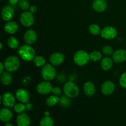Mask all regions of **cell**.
<instances>
[{"label":"cell","mask_w":126,"mask_h":126,"mask_svg":"<svg viewBox=\"0 0 126 126\" xmlns=\"http://www.w3.org/2000/svg\"><path fill=\"white\" fill-rule=\"evenodd\" d=\"M18 54L20 57L25 61H32L34 58V50L29 44H24L18 49Z\"/></svg>","instance_id":"6da1fadb"},{"label":"cell","mask_w":126,"mask_h":126,"mask_svg":"<svg viewBox=\"0 0 126 126\" xmlns=\"http://www.w3.org/2000/svg\"><path fill=\"white\" fill-rule=\"evenodd\" d=\"M20 60L17 56L11 55L8 57L4 61L5 70L9 72H14L18 69L20 66Z\"/></svg>","instance_id":"7a4b0ae2"},{"label":"cell","mask_w":126,"mask_h":126,"mask_svg":"<svg viewBox=\"0 0 126 126\" xmlns=\"http://www.w3.org/2000/svg\"><path fill=\"white\" fill-rule=\"evenodd\" d=\"M63 92L69 98H75L79 94V88L77 85L73 82L69 81L65 84L63 87Z\"/></svg>","instance_id":"3957f363"},{"label":"cell","mask_w":126,"mask_h":126,"mask_svg":"<svg viewBox=\"0 0 126 126\" xmlns=\"http://www.w3.org/2000/svg\"><path fill=\"white\" fill-rule=\"evenodd\" d=\"M73 60L76 65L79 66H83L89 62L90 56L84 50H78L74 55Z\"/></svg>","instance_id":"277c9868"},{"label":"cell","mask_w":126,"mask_h":126,"mask_svg":"<svg viewBox=\"0 0 126 126\" xmlns=\"http://www.w3.org/2000/svg\"><path fill=\"white\" fill-rule=\"evenodd\" d=\"M41 76L46 81H51L56 76V70L52 65L47 64L42 68Z\"/></svg>","instance_id":"5b68a950"},{"label":"cell","mask_w":126,"mask_h":126,"mask_svg":"<svg viewBox=\"0 0 126 126\" xmlns=\"http://www.w3.org/2000/svg\"><path fill=\"white\" fill-rule=\"evenodd\" d=\"M20 21L22 25L26 27H29L33 24L34 21V16L30 12H25L20 16Z\"/></svg>","instance_id":"8992f818"},{"label":"cell","mask_w":126,"mask_h":126,"mask_svg":"<svg viewBox=\"0 0 126 126\" xmlns=\"http://www.w3.org/2000/svg\"><path fill=\"white\" fill-rule=\"evenodd\" d=\"M53 87L50 82H48V81H43L38 84L37 86L36 90L38 92L42 95H46L50 93L52 91Z\"/></svg>","instance_id":"52a82bcc"},{"label":"cell","mask_w":126,"mask_h":126,"mask_svg":"<svg viewBox=\"0 0 126 126\" xmlns=\"http://www.w3.org/2000/svg\"><path fill=\"white\" fill-rule=\"evenodd\" d=\"M118 32L114 28L112 27H106L101 32L102 38L106 39H112L116 38Z\"/></svg>","instance_id":"ba28073f"},{"label":"cell","mask_w":126,"mask_h":126,"mask_svg":"<svg viewBox=\"0 0 126 126\" xmlns=\"http://www.w3.org/2000/svg\"><path fill=\"white\" fill-rule=\"evenodd\" d=\"M2 102L4 105L7 108H12L14 107L16 99L14 96L11 92H5L2 97Z\"/></svg>","instance_id":"9c48e42d"},{"label":"cell","mask_w":126,"mask_h":126,"mask_svg":"<svg viewBox=\"0 0 126 126\" xmlns=\"http://www.w3.org/2000/svg\"><path fill=\"white\" fill-rule=\"evenodd\" d=\"M16 97L20 102L27 103L29 102L30 95L27 90L23 89H18L16 92Z\"/></svg>","instance_id":"30bf717a"},{"label":"cell","mask_w":126,"mask_h":126,"mask_svg":"<svg viewBox=\"0 0 126 126\" xmlns=\"http://www.w3.org/2000/svg\"><path fill=\"white\" fill-rule=\"evenodd\" d=\"M65 60V55L61 52H55L50 57V63L54 66H58L63 62Z\"/></svg>","instance_id":"8fae6325"},{"label":"cell","mask_w":126,"mask_h":126,"mask_svg":"<svg viewBox=\"0 0 126 126\" xmlns=\"http://www.w3.org/2000/svg\"><path fill=\"white\" fill-rule=\"evenodd\" d=\"M14 11L11 6H6L2 8L1 16L4 21H10L14 17Z\"/></svg>","instance_id":"7c38bea8"},{"label":"cell","mask_w":126,"mask_h":126,"mask_svg":"<svg viewBox=\"0 0 126 126\" xmlns=\"http://www.w3.org/2000/svg\"><path fill=\"white\" fill-rule=\"evenodd\" d=\"M112 58L114 62L123 63L126 60V50L124 49H119L113 52Z\"/></svg>","instance_id":"4fadbf2b"},{"label":"cell","mask_w":126,"mask_h":126,"mask_svg":"<svg viewBox=\"0 0 126 126\" xmlns=\"http://www.w3.org/2000/svg\"><path fill=\"white\" fill-rule=\"evenodd\" d=\"M114 89H115V86L114 83L110 81H105L102 84V88H101L102 92L106 95H109L113 94Z\"/></svg>","instance_id":"5bb4252c"},{"label":"cell","mask_w":126,"mask_h":126,"mask_svg":"<svg viewBox=\"0 0 126 126\" xmlns=\"http://www.w3.org/2000/svg\"><path fill=\"white\" fill-rule=\"evenodd\" d=\"M37 39V34L33 30H29L24 34V41L27 44L32 45L36 42Z\"/></svg>","instance_id":"9a60e30c"},{"label":"cell","mask_w":126,"mask_h":126,"mask_svg":"<svg viewBox=\"0 0 126 126\" xmlns=\"http://www.w3.org/2000/svg\"><path fill=\"white\" fill-rule=\"evenodd\" d=\"M92 7L98 12H102L107 8V3L105 0H94L92 3Z\"/></svg>","instance_id":"2e32d148"},{"label":"cell","mask_w":126,"mask_h":126,"mask_svg":"<svg viewBox=\"0 0 126 126\" xmlns=\"http://www.w3.org/2000/svg\"><path fill=\"white\" fill-rule=\"evenodd\" d=\"M30 118L26 113H20L17 116V123L18 126H28L30 124Z\"/></svg>","instance_id":"e0dca14e"},{"label":"cell","mask_w":126,"mask_h":126,"mask_svg":"<svg viewBox=\"0 0 126 126\" xmlns=\"http://www.w3.org/2000/svg\"><path fill=\"white\" fill-rule=\"evenodd\" d=\"M0 118L4 123L9 122L12 118V113L8 108H2L0 111Z\"/></svg>","instance_id":"ac0fdd59"},{"label":"cell","mask_w":126,"mask_h":126,"mask_svg":"<svg viewBox=\"0 0 126 126\" xmlns=\"http://www.w3.org/2000/svg\"><path fill=\"white\" fill-rule=\"evenodd\" d=\"M84 92L88 97H92L95 92V87L94 84L91 81H87L84 85Z\"/></svg>","instance_id":"d6986e66"},{"label":"cell","mask_w":126,"mask_h":126,"mask_svg":"<svg viewBox=\"0 0 126 126\" xmlns=\"http://www.w3.org/2000/svg\"><path fill=\"white\" fill-rule=\"evenodd\" d=\"M18 25L14 22H9L4 25V30L8 34H14L18 30Z\"/></svg>","instance_id":"ffe728a7"},{"label":"cell","mask_w":126,"mask_h":126,"mask_svg":"<svg viewBox=\"0 0 126 126\" xmlns=\"http://www.w3.org/2000/svg\"><path fill=\"white\" fill-rule=\"evenodd\" d=\"M1 81L2 84L5 86H8L11 84L12 82V77L9 71L3 72L1 73Z\"/></svg>","instance_id":"44dd1931"},{"label":"cell","mask_w":126,"mask_h":126,"mask_svg":"<svg viewBox=\"0 0 126 126\" xmlns=\"http://www.w3.org/2000/svg\"><path fill=\"white\" fill-rule=\"evenodd\" d=\"M113 65V60L110 57H105L101 62V67L105 71H108L112 68Z\"/></svg>","instance_id":"7402d4cb"},{"label":"cell","mask_w":126,"mask_h":126,"mask_svg":"<svg viewBox=\"0 0 126 126\" xmlns=\"http://www.w3.org/2000/svg\"><path fill=\"white\" fill-rule=\"evenodd\" d=\"M60 99L57 95H51L48 97L47 99L46 100V104L48 107H53L58 102H59Z\"/></svg>","instance_id":"603a6c76"},{"label":"cell","mask_w":126,"mask_h":126,"mask_svg":"<svg viewBox=\"0 0 126 126\" xmlns=\"http://www.w3.org/2000/svg\"><path fill=\"white\" fill-rule=\"evenodd\" d=\"M54 121L50 117L45 116L41 120L39 125L41 126H52L54 125Z\"/></svg>","instance_id":"cb8c5ba5"},{"label":"cell","mask_w":126,"mask_h":126,"mask_svg":"<svg viewBox=\"0 0 126 126\" xmlns=\"http://www.w3.org/2000/svg\"><path fill=\"white\" fill-rule=\"evenodd\" d=\"M18 41L15 37H10L7 40V45L12 49H17L18 47Z\"/></svg>","instance_id":"d4e9b609"},{"label":"cell","mask_w":126,"mask_h":126,"mask_svg":"<svg viewBox=\"0 0 126 126\" xmlns=\"http://www.w3.org/2000/svg\"><path fill=\"white\" fill-rule=\"evenodd\" d=\"M89 31L93 35H98L101 33L100 27L97 24H92L89 27Z\"/></svg>","instance_id":"484cf974"},{"label":"cell","mask_w":126,"mask_h":126,"mask_svg":"<svg viewBox=\"0 0 126 126\" xmlns=\"http://www.w3.org/2000/svg\"><path fill=\"white\" fill-rule=\"evenodd\" d=\"M33 63L34 65L38 67L44 66L46 63V60L42 56H36L33 59Z\"/></svg>","instance_id":"4316f807"},{"label":"cell","mask_w":126,"mask_h":126,"mask_svg":"<svg viewBox=\"0 0 126 126\" xmlns=\"http://www.w3.org/2000/svg\"><path fill=\"white\" fill-rule=\"evenodd\" d=\"M60 104L63 107H68L70 105V100L68 97L65 95H62L60 98Z\"/></svg>","instance_id":"83f0119b"},{"label":"cell","mask_w":126,"mask_h":126,"mask_svg":"<svg viewBox=\"0 0 126 126\" xmlns=\"http://www.w3.org/2000/svg\"><path fill=\"white\" fill-rule=\"evenodd\" d=\"M90 59L93 62H98L102 59V54L98 51H94L91 52L89 55Z\"/></svg>","instance_id":"f1b7e54d"},{"label":"cell","mask_w":126,"mask_h":126,"mask_svg":"<svg viewBox=\"0 0 126 126\" xmlns=\"http://www.w3.org/2000/svg\"><path fill=\"white\" fill-rule=\"evenodd\" d=\"M14 110L17 113H22L25 110V106L23 103H17L14 107Z\"/></svg>","instance_id":"f546056e"},{"label":"cell","mask_w":126,"mask_h":126,"mask_svg":"<svg viewBox=\"0 0 126 126\" xmlns=\"http://www.w3.org/2000/svg\"><path fill=\"white\" fill-rule=\"evenodd\" d=\"M19 6L22 10L27 11L29 9L30 6V2L28 0H20Z\"/></svg>","instance_id":"4dcf8cb0"},{"label":"cell","mask_w":126,"mask_h":126,"mask_svg":"<svg viewBox=\"0 0 126 126\" xmlns=\"http://www.w3.org/2000/svg\"><path fill=\"white\" fill-rule=\"evenodd\" d=\"M102 51H103V54L107 55H111L113 54V48L110 46H105L103 47V49H102Z\"/></svg>","instance_id":"1f68e13d"},{"label":"cell","mask_w":126,"mask_h":126,"mask_svg":"<svg viewBox=\"0 0 126 126\" xmlns=\"http://www.w3.org/2000/svg\"><path fill=\"white\" fill-rule=\"evenodd\" d=\"M119 84L122 87L126 89V72L124 73L121 76L120 79H119Z\"/></svg>","instance_id":"d6a6232c"},{"label":"cell","mask_w":126,"mask_h":126,"mask_svg":"<svg viewBox=\"0 0 126 126\" xmlns=\"http://www.w3.org/2000/svg\"><path fill=\"white\" fill-rule=\"evenodd\" d=\"M52 92V93L54 94V95H60V94H61L62 90L60 87L56 86V87H53Z\"/></svg>","instance_id":"836d02e7"},{"label":"cell","mask_w":126,"mask_h":126,"mask_svg":"<svg viewBox=\"0 0 126 126\" xmlns=\"http://www.w3.org/2000/svg\"><path fill=\"white\" fill-rule=\"evenodd\" d=\"M29 10H30V12L31 13L34 14V13H36L37 11V7L36 6H30Z\"/></svg>","instance_id":"e575fe53"},{"label":"cell","mask_w":126,"mask_h":126,"mask_svg":"<svg viewBox=\"0 0 126 126\" xmlns=\"http://www.w3.org/2000/svg\"><path fill=\"white\" fill-rule=\"evenodd\" d=\"M19 0H8L9 3L11 5H16V4L18 3Z\"/></svg>","instance_id":"d590c367"},{"label":"cell","mask_w":126,"mask_h":126,"mask_svg":"<svg viewBox=\"0 0 126 126\" xmlns=\"http://www.w3.org/2000/svg\"><path fill=\"white\" fill-rule=\"evenodd\" d=\"M4 68H5L4 65H3L2 62H0V73H2L4 72Z\"/></svg>","instance_id":"8d00e7d4"},{"label":"cell","mask_w":126,"mask_h":126,"mask_svg":"<svg viewBox=\"0 0 126 126\" xmlns=\"http://www.w3.org/2000/svg\"><path fill=\"white\" fill-rule=\"evenodd\" d=\"M6 126H12V124H11V123H10L9 122H7V123H6Z\"/></svg>","instance_id":"74e56055"},{"label":"cell","mask_w":126,"mask_h":126,"mask_svg":"<svg viewBox=\"0 0 126 126\" xmlns=\"http://www.w3.org/2000/svg\"><path fill=\"white\" fill-rule=\"evenodd\" d=\"M2 43H1V47H0V49H2Z\"/></svg>","instance_id":"f35d334b"}]
</instances>
